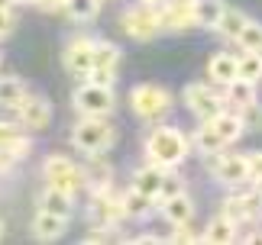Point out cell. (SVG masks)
Instances as JSON below:
<instances>
[{
	"mask_svg": "<svg viewBox=\"0 0 262 245\" xmlns=\"http://www.w3.org/2000/svg\"><path fill=\"white\" fill-rule=\"evenodd\" d=\"M194 149L191 139L175 126H156L146 139V155L159 168H178L188 158V152Z\"/></svg>",
	"mask_w": 262,
	"mask_h": 245,
	"instance_id": "cell-1",
	"label": "cell"
},
{
	"mask_svg": "<svg viewBox=\"0 0 262 245\" xmlns=\"http://www.w3.org/2000/svg\"><path fill=\"white\" fill-rule=\"evenodd\" d=\"M68 139H72V145L81 152V155H97V152H107L114 145L117 132L104 116H81L72 126V136Z\"/></svg>",
	"mask_w": 262,
	"mask_h": 245,
	"instance_id": "cell-2",
	"label": "cell"
},
{
	"mask_svg": "<svg viewBox=\"0 0 262 245\" xmlns=\"http://www.w3.org/2000/svg\"><path fill=\"white\" fill-rule=\"evenodd\" d=\"M72 104H75V110H78L81 116H107V113H114L117 97H114V87H104V84H94V81H84V84L75 90Z\"/></svg>",
	"mask_w": 262,
	"mask_h": 245,
	"instance_id": "cell-3",
	"label": "cell"
},
{
	"mask_svg": "<svg viewBox=\"0 0 262 245\" xmlns=\"http://www.w3.org/2000/svg\"><path fill=\"white\" fill-rule=\"evenodd\" d=\"M129 107L139 119H159L172 107V94L162 84H136L129 90Z\"/></svg>",
	"mask_w": 262,
	"mask_h": 245,
	"instance_id": "cell-4",
	"label": "cell"
},
{
	"mask_svg": "<svg viewBox=\"0 0 262 245\" xmlns=\"http://www.w3.org/2000/svg\"><path fill=\"white\" fill-rule=\"evenodd\" d=\"M42 178L52 184V187H62L68 193H78L84 187V168L75 165L68 155H49L42 161Z\"/></svg>",
	"mask_w": 262,
	"mask_h": 245,
	"instance_id": "cell-5",
	"label": "cell"
},
{
	"mask_svg": "<svg viewBox=\"0 0 262 245\" xmlns=\"http://www.w3.org/2000/svg\"><path fill=\"white\" fill-rule=\"evenodd\" d=\"M120 26H123V33L129 39H136V42H152V39L162 33V19H159V10L152 7H129L123 16H120Z\"/></svg>",
	"mask_w": 262,
	"mask_h": 245,
	"instance_id": "cell-6",
	"label": "cell"
},
{
	"mask_svg": "<svg viewBox=\"0 0 262 245\" xmlns=\"http://www.w3.org/2000/svg\"><path fill=\"white\" fill-rule=\"evenodd\" d=\"M181 97H185V107L198 119H214L217 113H224V104H227V94H217L210 84H188L181 90Z\"/></svg>",
	"mask_w": 262,
	"mask_h": 245,
	"instance_id": "cell-7",
	"label": "cell"
},
{
	"mask_svg": "<svg viewBox=\"0 0 262 245\" xmlns=\"http://www.w3.org/2000/svg\"><path fill=\"white\" fill-rule=\"evenodd\" d=\"M62 65L68 75L88 78L94 71V39H72L62 52Z\"/></svg>",
	"mask_w": 262,
	"mask_h": 245,
	"instance_id": "cell-8",
	"label": "cell"
},
{
	"mask_svg": "<svg viewBox=\"0 0 262 245\" xmlns=\"http://www.w3.org/2000/svg\"><path fill=\"white\" fill-rule=\"evenodd\" d=\"M16 113H19V122H23L26 129L42 132V129H49V122H52V104L39 94H26V100L19 104Z\"/></svg>",
	"mask_w": 262,
	"mask_h": 245,
	"instance_id": "cell-9",
	"label": "cell"
},
{
	"mask_svg": "<svg viewBox=\"0 0 262 245\" xmlns=\"http://www.w3.org/2000/svg\"><path fill=\"white\" fill-rule=\"evenodd\" d=\"M214 178L227 187L249 184V158L246 155H220L214 161Z\"/></svg>",
	"mask_w": 262,
	"mask_h": 245,
	"instance_id": "cell-10",
	"label": "cell"
},
{
	"mask_svg": "<svg viewBox=\"0 0 262 245\" xmlns=\"http://www.w3.org/2000/svg\"><path fill=\"white\" fill-rule=\"evenodd\" d=\"M110 184H114V168H110V161L104 158V152L88 155V161H84V187L91 193H100V190H110Z\"/></svg>",
	"mask_w": 262,
	"mask_h": 245,
	"instance_id": "cell-11",
	"label": "cell"
},
{
	"mask_svg": "<svg viewBox=\"0 0 262 245\" xmlns=\"http://www.w3.org/2000/svg\"><path fill=\"white\" fill-rule=\"evenodd\" d=\"M159 19H162V33H185V29L198 26L194 19V4H168L159 10Z\"/></svg>",
	"mask_w": 262,
	"mask_h": 245,
	"instance_id": "cell-12",
	"label": "cell"
},
{
	"mask_svg": "<svg viewBox=\"0 0 262 245\" xmlns=\"http://www.w3.org/2000/svg\"><path fill=\"white\" fill-rule=\"evenodd\" d=\"M65 223L68 216H58V213H49V210H39L36 216H33V236L39 242H55V239H62L65 236Z\"/></svg>",
	"mask_w": 262,
	"mask_h": 245,
	"instance_id": "cell-13",
	"label": "cell"
},
{
	"mask_svg": "<svg viewBox=\"0 0 262 245\" xmlns=\"http://www.w3.org/2000/svg\"><path fill=\"white\" fill-rule=\"evenodd\" d=\"M207 75L214 84H233V81L239 78V61L236 55H230V52H217V55H210L207 61Z\"/></svg>",
	"mask_w": 262,
	"mask_h": 245,
	"instance_id": "cell-14",
	"label": "cell"
},
{
	"mask_svg": "<svg viewBox=\"0 0 262 245\" xmlns=\"http://www.w3.org/2000/svg\"><path fill=\"white\" fill-rule=\"evenodd\" d=\"M0 149L10 152V155H16V158H26L29 149H33V142H29V136L19 126H13V122H0Z\"/></svg>",
	"mask_w": 262,
	"mask_h": 245,
	"instance_id": "cell-15",
	"label": "cell"
},
{
	"mask_svg": "<svg viewBox=\"0 0 262 245\" xmlns=\"http://www.w3.org/2000/svg\"><path fill=\"white\" fill-rule=\"evenodd\" d=\"M159 210H162V216L172 223V226H178V223H191V216H194V203H191V197L185 190L175 193V197H168V200H162Z\"/></svg>",
	"mask_w": 262,
	"mask_h": 245,
	"instance_id": "cell-16",
	"label": "cell"
},
{
	"mask_svg": "<svg viewBox=\"0 0 262 245\" xmlns=\"http://www.w3.org/2000/svg\"><path fill=\"white\" fill-rule=\"evenodd\" d=\"M39 210L58 213V216H72V213H75V193H68V190L52 187V184H49L46 193L39 197Z\"/></svg>",
	"mask_w": 262,
	"mask_h": 245,
	"instance_id": "cell-17",
	"label": "cell"
},
{
	"mask_svg": "<svg viewBox=\"0 0 262 245\" xmlns=\"http://www.w3.org/2000/svg\"><path fill=\"white\" fill-rule=\"evenodd\" d=\"M191 145H194L198 152H204V155H214V152H220L227 142H224V136L214 129V122L204 119V122L194 129V136H191Z\"/></svg>",
	"mask_w": 262,
	"mask_h": 245,
	"instance_id": "cell-18",
	"label": "cell"
},
{
	"mask_svg": "<svg viewBox=\"0 0 262 245\" xmlns=\"http://www.w3.org/2000/svg\"><path fill=\"white\" fill-rule=\"evenodd\" d=\"M26 84H23V78H16V75H7V78H0V107L4 110H19V104L26 100Z\"/></svg>",
	"mask_w": 262,
	"mask_h": 245,
	"instance_id": "cell-19",
	"label": "cell"
},
{
	"mask_svg": "<svg viewBox=\"0 0 262 245\" xmlns=\"http://www.w3.org/2000/svg\"><path fill=\"white\" fill-rule=\"evenodd\" d=\"M165 171H168V168H159V165H152V168H139L136 175H133V187L159 200V193H162V184H165Z\"/></svg>",
	"mask_w": 262,
	"mask_h": 245,
	"instance_id": "cell-20",
	"label": "cell"
},
{
	"mask_svg": "<svg viewBox=\"0 0 262 245\" xmlns=\"http://www.w3.org/2000/svg\"><path fill=\"white\" fill-rule=\"evenodd\" d=\"M156 197H149V193H143V190H129V193H123V210H126V216H133V219H146L149 213L156 210Z\"/></svg>",
	"mask_w": 262,
	"mask_h": 245,
	"instance_id": "cell-21",
	"label": "cell"
},
{
	"mask_svg": "<svg viewBox=\"0 0 262 245\" xmlns=\"http://www.w3.org/2000/svg\"><path fill=\"white\" fill-rule=\"evenodd\" d=\"M201 239H204V242H214V245H227V242L236 239V223L227 219L224 213H220L217 219L207 223V229H204V236H201Z\"/></svg>",
	"mask_w": 262,
	"mask_h": 245,
	"instance_id": "cell-22",
	"label": "cell"
},
{
	"mask_svg": "<svg viewBox=\"0 0 262 245\" xmlns=\"http://www.w3.org/2000/svg\"><path fill=\"white\" fill-rule=\"evenodd\" d=\"M224 13H227L224 0H194V19H198V26H204V29H217Z\"/></svg>",
	"mask_w": 262,
	"mask_h": 245,
	"instance_id": "cell-23",
	"label": "cell"
},
{
	"mask_svg": "<svg viewBox=\"0 0 262 245\" xmlns=\"http://www.w3.org/2000/svg\"><path fill=\"white\" fill-rule=\"evenodd\" d=\"M210 122H214V129L220 132V136H224L227 145H230V142H236V139L246 132V122L239 119V113H227V110H224V113H217Z\"/></svg>",
	"mask_w": 262,
	"mask_h": 245,
	"instance_id": "cell-24",
	"label": "cell"
},
{
	"mask_svg": "<svg viewBox=\"0 0 262 245\" xmlns=\"http://www.w3.org/2000/svg\"><path fill=\"white\" fill-rule=\"evenodd\" d=\"M253 100H256V84H253V81L236 78L233 84H227V104H233L236 110L239 107H249Z\"/></svg>",
	"mask_w": 262,
	"mask_h": 245,
	"instance_id": "cell-25",
	"label": "cell"
},
{
	"mask_svg": "<svg viewBox=\"0 0 262 245\" xmlns=\"http://www.w3.org/2000/svg\"><path fill=\"white\" fill-rule=\"evenodd\" d=\"M117 65H120V48L114 42H107V39L94 42V68L97 71H117Z\"/></svg>",
	"mask_w": 262,
	"mask_h": 245,
	"instance_id": "cell-26",
	"label": "cell"
},
{
	"mask_svg": "<svg viewBox=\"0 0 262 245\" xmlns=\"http://www.w3.org/2000/svg\"><path fill=\"white\" fill-rule=\"evenodd\" d=\"M100 10V0H65V13L72 23H91Z\"/></svg>",
	"mask_w": 262,
	"mask_h": 245,
	"instance_id": "cell-27",
	"label": "cell"
},
{
	"mask_svg": "<svg viewBox=\"0 0 262 245\" xmlns=\"http://www.w3.org/2000/svg\"><path fill=\"white\" fill-rule=\"evenodd\" d=\"M239 61V78L243 81H262V52H239L236 55Z\"/></svg>",
	"mask_w": 262,
	"mask_h": 245,
	"instance_id": "cell-28",
	"label": "cell"
},
{
	"mask_svg": "<svg viewBox=\"0 0 262 245\" xmlns=\"http://www.w3.org/2000/svg\"><path fill=\"white\" fill-rule=\"evenodd\" d=\"M246 23H249V19L239 13V10H227V13L220 16V23H217V33L224 36V39H233V42H236V36L243 33Z\"/></svg>",
	"mask_w": 262,
	"mask_h": 245,
	"instance_id": "cell-29",
	"label": "cell"
},
{
	"mask_svg": "<svg viewBox=\"0 0 262 245\" xmlns=\"http://www.w3.org/2000/svg\"><path fill=\"white\" fill-rule=\"evenodd\" d=\"M236 42L243 45V52H262V23L249 19V23L243 26V33L236 36Z\"/></svg>",
	"mask_w": 262,
	"mask_h": 245,
	"instance_id": "cell-30",
	"label": "cell"
},
{
	"mask_svg": "<svg viewBox=\"0 0 262 245\" xmlns=\"http://www.w3.org/2000/svg\"><path fill=\"white\" fill-rule=\"evenodd\" d=\"M243 210H246V223L262 219V190H243Z\"/></svg>",
	"mask_w": 262,
	"mask_h": 245,
	"instance_id": "cell-31",
	"label": "cell"
},
{
	"mask_svg": "<svg viewBox=\"0 0 262 245\" xmlns=\"http://www.w3.org/2000/svg\"><path fill=\"white\" fill-rule=\"evenodd\" d=\"M239 119L246 122V132L262 129V104H259V100H253L249 107H239Z\"/></svg>",
	"mask_w": 262,
	"mask_h": 245,
	"instance_id": "cell-32",
	"label": "cell"
},
{
	"mask_svg": "<svg viewBox=\"0 0 262 245\" xmlns=\"http://www.w3.org/2000/svg\"><path fill=\"white\" fill-rule=\"evenodd\" d=\"M224 216L233 219L236 226H239V223H246V210H243V197H239V193H230V197L224 200Z\"/></svg>",
	"mask_w": 262,
	"mask_h": 245,
	"instance_id": "cell-33",
	"label": "cell"
},
{
	"mask_svg": "<svg viewBox=\"0 0 262 245\" xmlns=\"http://www.w3.org/2000/svg\"><path fill=\"white\" fill-rule=\"evenodd\" d=\"M185 190V184H181V178L178 175H172V168L165 171V184H162V193H159V203L162 200H168V197H175V193H181Z\"/></svg>",
	"mask_w": 262,
	"mask_h": 245,
	"instance_id": "cell-34",
	"label": "cell"
},
{
	"mask_svg": "<svg viewBox=\"0 0 262 245\" xmlns=\"http://www.w3.org/2000/svg\"><path fill=\"white\" fill-rule=\"evenodd\" d=\"M117 239V226H94L84 236V242H114Z\"/></svg>",
	"mask_w": 262,
	"mask_h": 245,
	"instance_id": "cell-35",
	"label": "cell"
},
{
	"mask_svg": "<svg viewBox=\"0 0 262 245\" xmlns=\"http://www.w3.org/2000/svg\"><path fill=\"white\" fill-rule=\"evenodd\" d=\"M249 184H262V152H249Z\"/></svg>",
	"mask_w": 262,
	"mask_h": 245,
	"instance_id": "cell-36",
	"label": "cell"
},
{
	"mask_svg": "<svg viewBox=\"0 0 262 245\" xmlns=\"http://www.w3.org/2000/svg\"><path fill=\"white\" fill-rule=\"evenodd\" d=\"M198 239H201V236L188 226V223H178L175 232H172V242H198Z\"/></svg>",
	"mask_w": 262,
	"mask_h": 245,
	"instance_id": "cell-37",
	"label": "cell"
},
{
	"mask_svg": "<svg viewBox=\"0 0 262 245\" xmlns=\"http://www.w3.org/2000/svg\"><path fill=\"white\" fill-rule=\"evenodd\" d=\"M13 26H16V16L10 13V7L0 10V39H7L10 33H13Z\"/></svg>",
	"mask_w": 262,
	"mask_h": 245,
	"instance_id": "cell-38",
	"label": "cell"
},
{
	"mask_svg": "<svg viewBox=\"0 0 262 245\" xmlns=\"http://www.w3.org/2000/svg\"><path fill=\"white\" fill-rule=\"evenodd\" d=\"M88 81H94V84H104V87H114V81H117V71H91Z\"/></svg>",
	"mask_w": 262,
	"mask_h": 245,
	"instance_id": "cell-39",
	"label": "cell"
},
{
	"mask_svg": "<svg viewBox=\"0 0 262 245\" xmlns=\"http://www.w3.org/2000/svg\"><path fill=\"white\" fill-rule=\"evenodd\" d=\"M42 10H55V7H65V0H36Z\"/></svg>",
	"mask_w": 262,
	"mask_h": 245,
	"instance_id": "cell-40",
	"label": "cell"
},
{
	"mask_svg": "<svg viewBox=\"0 0 262 245\" xmlns=\"http://www.w3.org/2000/svg\"><path fill=\"white\" fill-rule=\"evenodd\" d=\"M133 242H139V245H146V242H159V236H156V232H143V236H136Z\"/></svg>",
	"mask_w": 262,
	"mask_h": 245,
	"instance_id": "cell-41",
	"label": "cell"
},
{
	"mask_svg": "<svg viewBox=\"0 0 262 245\" xmlns=\"http://www.w3.org/2000/svg\"><path fill=\"white\" fill-rule=\"evenodd\" d=\"M139 4H143V7H152V10H162L168 0H139Z\"/></svg>",
	"mask_w": 262,
	"mask_h": 245,
	"instance_id": "cell-42",
	"label": "cell"
},
{
	"mask_svg": "<svg viewBox=\"0 0 262 245\" xmlns=\"http://www.w3.org/2000/svg\"><path fill=\"white\" fill-rule=\"evenodd\" d=\"M246 242H262V232H253V236H249Z\"/></svg>",
	"mask_w": 262,
	"mask_h": 245,
	"instance_id": "cell-43",
	"label": "cell"
},
{
	"mask_svg": "<svg viewBox=\"0 0 262 245\" xmlns=\"http://www.w3.org/2000/svg\"><path fill=\"white\" fill-rule=\"evenodd\" d=\"M10 4H13V0H0V10H7Z\"/></svg>",
	"mask_w": 262,
	"mask_h": 245,
	"instance_id": "cell-44",
	"label": "cell"
},
{
	"mask_svg": "<svg viewBox=\"0 0 262 245\" xmlns=\"http://www.w3.org/2000/svg\"><path fill=\"white\" fill-rule=\"evenodd\" d=\"M172 4H194V0H172Z\"/></svg>",
	"mask_w": 262,
	"mask_h": 245,
	"instance_id": "cell-45",
	"label": "cell"
},
{
	"mask_svg": "<svg viewBox=\"0 0 262 245\" xmlns=\"http://www.w3.org/2000/svg\"><path fill=\"white\" fill-rule=\"evenodd\" d=\"M13 4H36V0H13Z\"/></svg>",
	"mask_w": 262,
	"mask_h": 245,
	"instance_id": "cell-46",
	"label": "cell"
},
{
	"mask_svg": "<svg viewBox=\"0 0 262 245\" xmlns=\"http://www.w3.org/2000/svg\"><path fill=\"white\" fill-rule=\"evenodd\" d=\"M0 239H4V219H0Z\"/></svg>",
	"mask_w": 262,
	"mask_h": 245,
	"instance_id": "cell-47",
	"label": "cell"
}]
</instances>
